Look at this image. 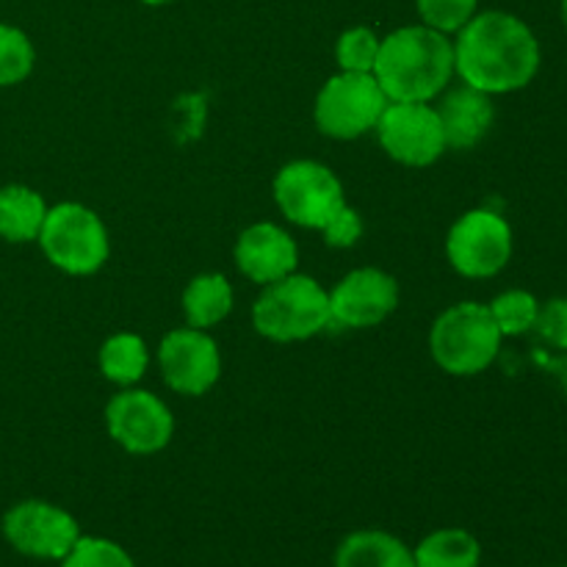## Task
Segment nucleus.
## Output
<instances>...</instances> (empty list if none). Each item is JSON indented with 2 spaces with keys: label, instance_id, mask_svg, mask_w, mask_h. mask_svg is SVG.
I'll return each mask as SVG.
<instances>
[{
  "label": "nucleus",
  "instance_id": "1",
  "mask_svg": "<svg viewBox=\"0 0 567 567\" xmlns=\"http://www.w3.org/2000/svg\"><path fill=\"white\" fill-rule=\"evenodd\" d=\"M452 42L454 75L491 97L520 92L540 72V39L509 11H476Z\"/></svg>",
  "mask_w": 567,
  "mask_h": 567
},
{
  "label": "nucleus",
  "instance_id": "2",
  "mask_svg": "<svg viewBox=\"0 0 567 567\" xmlns=\"http://www.w3.org/2000/svg\"><path fill=\"white\" fill-rule=\"evenodd\" d=\"M374 78L391 103H432L454 78V42L430 25H404L382 37Z\"/></svg>",
  "mask_w": 567,
  "mask_h": 567
},
{
  "label": "nucleus",
  "instance_id": "3",
  "mask_svg": "<svg viewBox=\"0 0 567 567\" xmlns=\"http://www.w3.org/2000/svg\"><path fill=\"white\" fill-rule=\"evenodd\" d=\"M330 324V291L310 275L291 271L282 280L264 286L252 302V327L266 341H308Z\"/></svg>",
  "mask_w": 567,
  "mask_h": 567
},
{
  "label": "nucleus",
  "instance_id": "4",
  "mask_svg": "<svg viewBox=\"0 0 567 567\" xmlns=\"http://www.w3.org/2000/svg\"><path fill=\"white\" fill-rule=\"evenodd\" d=\"M502 330L487 305L465 299L435 319L430 330V354L452 377H476L496 363L502 352Z\"/></svg>",
  "mask_w": 567,
  "mask_h": 567
},
{
  "label": "nucleus",
  "instance_id": "5",
  "mask_svg": "<svg viewBox=\"0 0 567 567\" xmlns=\"http://www.w3.org/2000/svg\"><path fill=\"white\" fill-rule=\"evenodd\" d=\"M37 241L44 258L72 277L97 275L111 255L109 227L81 203H61L48 208Z\"/></svg>",
  "mask_w": 567,
  "mask_h": 567
},
{
  "label": "nucleus",
  "instance_id": "6",
  "mask_svg": "<svg viewBox=\"0 0 567 567\" xmlns=\"http://www.w3.org/2000/svg\"><path fill=\"white\" fill-rule=\"evenodd\" d=\"M388 103L374 72H338L316 94L313 120L324 136L352 142L377 131Z\"/></svg>",
  "mask_w": 567,
  "mask_h": 567
},
{
  "label": "nucleus",
  "instance_id": "7",
  "mask_svg": "<svg viewBox=\"0 0 567 567\" xmlns=\"http://www.w3.org/2000/svg\"><path fill=\"white\" fill-rule=\"evenodd\" d=\"M515 252L513 225L498 210H465L446 236V258L457 275L468 280H491L502 275Z\"/></svg>",
  "mask_w": 567,
  "mask_h": 567
},
{
  "label": "nucleus",
  "instance_id": "8",
  "mask_svg": "<svg viewBox=\"0 0 567 567\" xmlns=\"http://www.w3.org/2000/svg\"><path fill=\"white\" fill-rule=\"evenodd\" d=\"M271 194L291 225L321 230L330 221V216L347 203L343 183L336 172L319 161L299 158L282 166L271 183Z\"/></svg>",
  "mask_w": 567,
  "mask_h": 567
},
{
  "label": "nucleus",
  "instance_id": "9",
  "mask_svg": "<svg viewBox=\"0 0 567 567\" xmlns=\"http://www.w3.org/2000/svg\"><path fill=\"white\" fill-rule=\"evenodd\" d=\"M0 529L17 554L42 563H61L83 537L75 515L42 498H25L6 509Z\"/></svg>",
  "mask_w": 567,
  "mask_h": 567
},
{
  "label": "nucleus",
  "instance_id": "10",
  "mask_svg": "<svg viewBox=\"0 0 567 567\" xmlns=\"http://www.w3.org/2000/svg\"><path fill=\"white\" fill-rule=\"evenodd\" d=\"M105 430L127 454L147 457L164 452L175 437V415L164 399L142 388H122L105 404Z\"/></svg>",
  "mask_w": 567,
  "mask_h": 567
},
{
  "label": "nucleus",
  "instance_id": "11",
  "mask_svg": "<svg viewBox=\"0 0 567 567\" xmlns=\"http://www.w3.org/2000/svg\"><path fill=\"white\" fill-rule=\"evenodd\" d=\"M377 138L388 158L402 166H432L449 150L441 116L432 103H388Z\"/></svg>",
  "mask_w": 567,
  "mask_h": 567
},
{
  "label": "nucleus",
  "instance_id": "12",
  "mask_svg": "<svg viewBox=\"0 0 567 567\" xmlns=\"http://www.w3.org/2000/svg\"><path fill=\"white\" fill-rule=\"evenodd\" d=\"M158 369L166 388L181 396H205L221 377L219 343L208 330L181 327L161 338Z\"/></svg>",
  "mask_w": 567,
  "mask_h": 567
},
{
  "label": "nucleus",
  "instance_id": "13",
  "mask_svg": "<svg viewBox=\"0 0 567 567\" xmlns=\"http://www.w3.org/2000/svg\"><path fill=\"white\" fill-rule=\"evenodd\" d=\"M396 308L399 282L374 266L349 271L330 291L332 324L349 327V330L380 327Z\"/></svg>",
  "mask_w": 567,
  "mask_h": 567
},
{
  "label": "nucleus",
  "instance_id": "14",
  "mask_svg": "<svg viewBox=\"0 0 567 567\" xmlns=\"http://www.w3.org/2000/svg\"><path fill=\"white\" fill-rule=\"evenodd\" d=\"M236 266L247 280L258 286L282 280L297 271L299 247L280 225L275 221H258L249 225L236 241Z\"/></svg>",
  "mask_w": 567,
  "mask_h": 567
},
{
  "label": "nucleus",
  "instance_id": "15",
  "mask_svg": "<svg viewBox=\"0 0 567 567\" xmlns=\"http://www.w3.org/2000/svg\"><path fill=\"white\" fill-rule=\"evenodd\" d=\"M446 133L449 150H474L491 133L496 122V105L491 94L460 83L457 89L443 92L441 105H435Z\"/></svg>",
  "mask_w": 567,
  "mask_h": 567
},
{
  "label": "nucleus",
  "instance_id": "16",
  "mask_svg": "<svg viewBox=\"0 0 567 567\" xmlns=\"http://www.w3.org/2000/svg\"><path fill=\"white\" fill-rule=\"evenodd\" d=\"M332 567H415L413 548L385 529H358L336 548Z\"/></svg>",
  "mask_w": 567,
  "mask_h": 567
},
{
  "label": "nucleus",
  "instance_id": "17",
  "mask_svg": "<svg viewBox=\"0 0 567 567\" xmlns=\"http://www.w3.org/2000/svg\"><path fill=\"white\" fill-rule=\"evenodd\" d=\"M50 205L42 194L22 183L0 186V238L9 244H31L39 238Z\"/></svg>",
  "mask_w": 567,
  "mask_h": 567
},
{
  "label": "nucleus",
  "instance_id": "18",
  "mask_svg": "<svg viewBox=\"0 0 567 567\" xmlns=\"http://www.w3.org/2000/svg\"><path fill=\"white\" fill-rule=\"evenodd\" d=\"M233 282L219 271H205L197 275L183 291V316L188 327L197 330H210L221 324L233 310Z\"/></svg>",
  "mask_w": 567,
  "mask_h": 567
},
{
  "label": "nucleus",
  "instance_id": "19",
  "mask_svg": "<svg viewBox=\"0 0 567 567\" xmlns=\"http://www.w3.org/2000/svg\"><path fill=\"white\" fill-rule=\"evenodd\" d=\"M415 567H480L482 543L460 526L435 529L413 548Z\"/></svg>",
  "mask_w": 567,
  "mask_h": 567
},
{
  "label": "nucleus",
  "instance_id": "20",
  "mask_svg": "<svg viewBox=\"0 0 567 567\" xmlns=\"http://www.w3.org/2000/svg\"><path fill=\"white\" fill-rule=\"evenodd\" d=\"M97 363L105 380L120 388H133L147 374L150 349L136 332H116L100 347Z\"/></svg>",
  "mask_w": 567,
  "mask_h": 567
},
{
  "label": "nucleus",
  "instance_id": "21",
  "mask_svg": "<svg viewBox=\"0 0 567 567\" xmlns=\"http://www.w3.org/2000/svg\"><path fill=\"white\" fill-rule=\"evenodd\" d=\"M487 310L504 338H520L526 332H535L540 299L526 288H509V291L498 293L493 302H487Z\"/></svg>",
  "mask_w": 567,
  "mask_h": 567
},
{
  "label": "nucleus",
  "instance_id": "22",
  "mask_svg": "<svg viewBox=\"0 0 567 567\" xmlns=\"http://www.w3.org/2000/svg\"><path fill=\"white\" fill-rule=\"evenodd\" d=\"M37 64V48L22 28L0 22V86L9 89L28 81Z\"/></svg>",
  "mask_w": 567,
  "mask_h": 567
},
{
  "label": "nucleus",
  "instance_id": "23",
  "mask_svg": "<svg viewBox=\"0 0 567 567\" xmlns=\"http://www.w3.org/2000/svg\"><path fill=\"white\" fill-rule=\"evenodd\" d=\"M380 42L377 31L365 25H354L338 37L336 61L341 72H374L377 55H380Z\"/></svg>",
  "mask_w": 567,
  "mask_h": 567
},
{
  "label": "nucleus",
  "instance_id": "24",
  "mask_svg": "<svg viewBox=\"0 0 567 567\" xmlns=\"http://www.w3.org/2000/svg\"><path fill=\"white\" fill-rule=\"evenodd\" d=\"M59 567H136L131 554L109 537L83 535Z\"/></svg>",
  "mask_w": 567,
  "mask_h": 567
},
{
  "label": "nucleus",
  "instance_id": "25",
  "mask_svg": "<svg viewBox=\"0 0 567 567\" xmlns=\"http://www.w3.org/2000/svg\"><path fill=\"white\" fill-rule=\"evenodd\" d=\"M424 25L454 37L480 11V0H415Z\"/></svg>",
  "mask_w": 567,
  "mask_h": 567
},
{
  "label": "nucleus",
  "instance_id": "26",
  "mask_svg": "<svg viewBox=\"0 0 567 567\" xmlns=\"http://www.w3.org/2000/svg\"><path fill=\"white\" fill-rule=\"evenodd\" d=\"M319 233L324 236L327 247L349 249L360 241V236H363V219H360V214L352 208V205L343 203Z\"/></svg>",
  "mask_w": 567,
  "mask_h": 567
},
{
  "label": "nucleus",
  "instance_id": "27",
  "mask_svg": "<svg viewBox=\"0 0 567 567\" xmlns=\"http://www.w3.org/2000/svg\"><path fill=\"white\" fill-rule=\"evenodd\" d=\"M535 332L546 343L567 352V297H554L548 302H540Z\"/></svg>",
  "mask_w": 567,
  "mask_h": 567
},
{
  "label": "nucleus",
  "instance_id": "28",
  "mask_svg": "<svg viewBox=\"0 0 567 567\" xmlns=\"http://www.w3.org/2000/svg\"><path fill=\"white\" fill-rule=\"evenodd\" d=\"M559 17H563V25H565V31H567V0H563V3H559Z\"/></svg>",
  "mask_w": 567,
  "mask_h": 567
},
{
  "label": "nucleus",
  "instance_id": "29",
  "mask_svg": "<svg viewBox=\"0 0 567 567\" xmlns=\"http://www.w3.org/2000/svg\"><path fill=\"white\" fill-rule=\"evenodd\" d=\"M147 6H166V3H175V0H142Z\"/></svg>",
  "mask_w": 567,
  "mask_h": 567
},
{
  "label": "nucleus",
  "instance_id": "30",
  "mask_svg": "<svg viewBox=\"0 0 567 567\" xmlns=\"http://www.w3.org/2000/svg\"><path fill=\"white\" fill-rule=\"evenodd\" d=\"M565 567H567V565H565Z\"/></svg>",
  "mask_w": 567,
  "mask_h": 567
}]
</instances>
